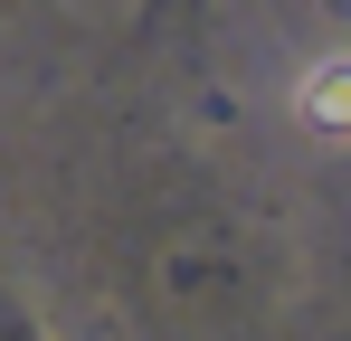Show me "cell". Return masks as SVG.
<instances>
[{
	"mask_svg": "<svg viewBox=\"0 0 351 341\" xmlns=\"http://www.w3.org/2000/svg\"><path fill=\"white\" fill-rule=\"evenodd\" d=\"M294 123L323 133V142H351V57L304 66V86H294Z\"/></svg>",
	"mask_w": 351,
	"mask_h": 341,
	"instance_id": "1",
	"label": "cell"
}]
</instances>
